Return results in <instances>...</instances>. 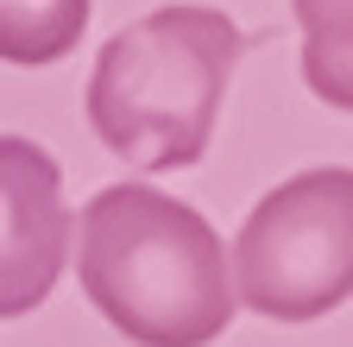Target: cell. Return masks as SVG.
Masks as SVG:
<instances>
[{
	"label": "cell",
	"mask_w": 353,
	"mask_h": 347,
	"mask_svg": "<svg viewBox=\"0 0 353 347\" xmlns=\"http://www.w3.org/2000/svg\"><path fill=\"white\" fill-rule=\"evenodd\" d=\"M234 303L272 322H316L353 290V177L341 164L303 170L259 196L234 234Z\"/></svg>",
	"instance_id": "3957f363"
},
{
	"label": "cell",
	"mask_w": 353,
	"mask_h": 347,
	"mask_svg": "<svg viewBox=\"0 0 353 347\" xmlns=\"http://www.w3.org/2000/svg\"><path fill=\"white\" fill-rule=\"evenodd\" d=\"M246 51L221 7H158L120 26L88 76V120L126 170H183L208 152L228 76Z\"/></svg>",
	"instance_id": "7a4b0ae2"
},
{
	"label": "cell",
	"mask_w": 353,
	"mask_h": 347,
	"mask_svg": "<svg viewBox=\"0 0 353 347\" xmlns=\"http://www.w3.org/2000/svg\"><path fill=\"white\" fill-rule=\"evenodd\" d=\"M88 0H0V63L44 70L76 51Z\"/></svg>",
	"instance_id": "5b68a950"
},
{
	"label": "cell",
	"mask_w": 353,
	"mask_h": 347,
	"mask_svg": "<svg viewBox=\"0 0 353 347\" xmlns=\"http://www.w3.org/2000/svg\"><path fill=\"white\" fill-rule=\"evenodd\" d=\"M76 278L139 347H208L234 322L228 246L202 208L152 184H114L82 208Z\"/></svg>",
	"instance_id": "6da1fadb"
},
{
	"label": "cell",
	"mask_w": 353,
	"mask_h": 347,
	"mask_svg": "<svg viewBox=\"0 0 353 347\" xmlns=\"http://www.w3.org/2000/svg\"><path fill=\"white\" fill-rule=\"evenodd\" d=\"M70 208H63V170L57 158L0 133V322L38 310L70 259Z\"/></svg>",
	"instance_id": "277c9868"
}]
</instances>
